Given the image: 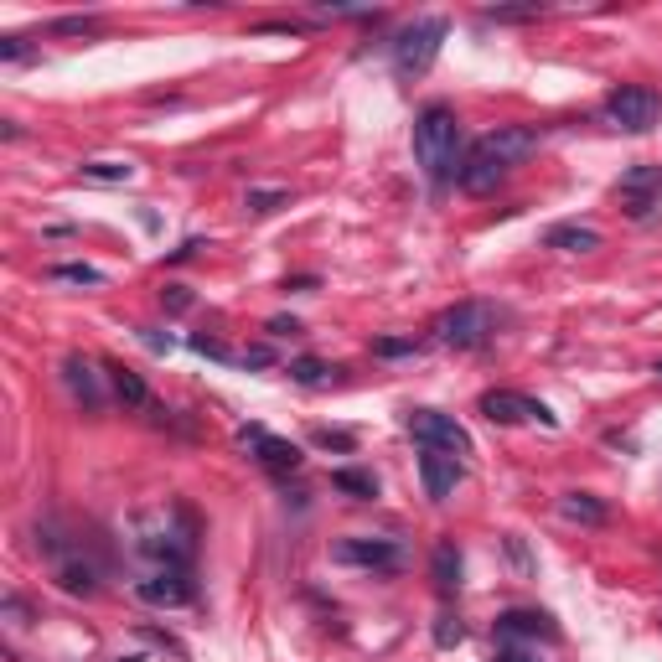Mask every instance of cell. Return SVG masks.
Here are the masks:
<instances>
[{
	"label": "cell",
	"instance_id": "cell-1",
	"mask_svg": "<svg viewBox=\"0 0 662 662\" xmlns=\"http://www.w3.org/2000/svg\"><path fill=\"white\" fill-rule=\"evenodd\" d=\"M414 156H419V166H425L435 192H445L461 176L466 150H461V119H456L450 104H425L414 114Z\"/></svg>",
	"mask_w": 662,
	"mask_h": 662
},
{
	"label": "cell",
	"instance_id": "cell-2",
	"mask_svg": "<svg viewBox=\"0 0 662 662\" xmlns=\"http://www.w3.org/2000/svg\"><path fill=\"white\" fill-rule=\"evenodd\" d=\"M445 32H450L445 16H419L414 26H404V32L388 42V52H394V73H399L404 83L425 78V73L435 68L440 47H445Z\"/></svg>",
	"mask_w": 662,
	"mask_h": 662
},
{
	"label": "cell",
	"instance_id": "cell-3",
	"mask_svg": "<svg viewBox=\"0 0 662 662\" xmlns=\"http://www.w3.org/2000/svg\"><path fill=\"white\" fill-rule=\"evenodd\" d=\"M430 331H435V342H440V347L476 352V347H487V342H492V331H497V311L487 306V300H461V306L440 311Z\"/></svg>",
	"mask_w": 662,
	"mask_h": 662
},
{
	"label": "cell",
	"instance_id": "cell-4",
	"mask_svg": "<svg viewBox=\"0 0 662 662\" xmlns=\"http://www.w3.org/2000/svg\"><path fill=\"white\" fill-rule=\"evenodd\" d=\"M606 119L616 130H626V135H647L662 119V94L657 88H642V83H621L606 99Z\"/></svg>",
	"mask_w": 662,
	"mask_h": 662
},
{
	"label": "cell",
	"instance_id": "cell-5",
	"mask_svg": "<svg viewBox=\"0 0 662 662\" xmlns=\"http://www.w3.org/2000/svg\"><path fill=\"white\" fill-rule=\"evenodd\" d=\"M331 564H352V569H378V575H394L404 569V549L394 538H337L331 544Z\"/></svg>",
	"mask_w": 662,
	"mask_h": 662
},
{
	"label": "cell",
	"instance_id": "cell-6",
	"mask_svg": "<svg viewBox=\"0 0 662 662\" xmlns=\"http://www.w3.org/2000/svg\"><path fill=\"white\" fill-rule=\"evenodd\" d=\"M481 414L492 419V425H523V419H538L544 430H554L559 425V414L544 404V399H528V394H513V388H487L481 394V404H476Z\"/></svg>",
	"mask_w": 662,
	"mask_h": 662
},
{
	"label": "cell",
	"instance_id": "cell-7",
	"mask_svg": "<svg viewBox=\"0 0 662 662\" xmlns=\"http://www.w3.org/2000/svg\"><path fill=\"white\" fill-rule=\"evenodd\" d=\"M409 435L425 450H445V456H471V435L440 409H409Z\"/></svg>",
	"mask_w": 662,
	"mask_h": 662
},
{
	"label": "cell",
	"instance_id": "cell-8",
	"mask_svg": "<svg viewBox=\"0 0 662 662\" xmlns=\"http://www.w3.org/2000/svg\"><path fill=\"white\" fill-rule=\"evenodd\" d=\"M616 197L626 207V218H652V207L662 202V166H631L621 171V182H616Z\"/></svg>",
	"mask_w": 662,
	"mask_h": 662
},
{
	"label": "cell",
	"instance_id": "cell-9",
	"mask_svg": "<svg viewBox=\"0 0 662 662\" xmlns=\"http://www.w3.org/2000/svg\"><path fill=\"white\" fill-rule=\"evenodd\" d=\"M497 642H559V621L549 611H528V606H513L497 616Z\"/></svg>",
	"mask_w": 662,
	"mask_h": 662
},
{
	"label": "cell",
	"instance_id": "cell-10",
	"mask_svg": "<svg viewBox=\"0 0 662 662\" xmlns=\"http://www.w3.org/2000/svg\"><path fill=\"white\" fill-rule=\"evenodd\" d=\"M238 440H244V445L254 450V461H259L264 471H275V476H285V471H295L300 461H306V456H300V445H295V440L269 435L264 425H244V430H238Z\"/></svg>",
	"mask_w": 662,
	"mask_h": 662
},
{
	"label": "cell",
	"instance_id": "cell-11",
	"mask_svg": "<svg viewBox=\"0 0 662 662\" xmlns=\"http://www.w3.org/2000/svg\"><path fill=\"white\" fill-rule=\"evenodd\" d=\"M52 575H57V585H63L68 595H94V590L104 585V564L88 559L83 544H68L63 554L52 559Z\"/></svg>",
	"mask_w": 662,
	"mask_h": 662
},
{
	"label": "cell",
	"instance_id": "cell-12",
	"mask_svg": "<svg viewBox=\"0 0 662 662\" xmlns=\"http://www.w3.org/2000/svg\"><path fill=\"white\" fill-rule=\"evenodd\" d=\"M476 150H487L492 161H502L507 171H513V166H523L528 156H538V130H533V125H502V130H492V135H481Z\"/></svg>",
	"mask_w": 662,
	"mask_h": 662
},
{
	"label": "cell",
	"instance_id": "cell-13",
	"mask_svg": "<svg viewBox=\"0 0 662 662\" xmlns=\"http://www.w3.org/2000/svg\"><path fill=\"white\" fill-rule=\"evenodd\" d=\"M135 595L145 600V606H187V600L197 595V585H192V569H156V575H145V580H135Z\"/></svg>",
	"mask_w": 662,
	"mask_h": 662
},
{
	"label": "cell",
	"instance_id": "cell-14",
	"mask_svg": "<svg viewBox=\"0 0 662 662\" xmlns=\"http://www.w3.org/2000/svg\"><path fill=\"white\" fill-rule=\"evenodd\" d=\"M461 471L466 466L456 456H445V450H419V481H425V497L430 502H445L450 492H456Z\"/></svg>",
	"mask_w": 662,
	"mask_h": 662
},
{
	"label": "cell",
	"instance_id": "cell-15",
	"mask_svg": "<svg viewBox=\"0 0 662 662\" xmlns=\"http://www.w3.org/2000/svg\"><path fill=\"white\" fill-rule=\"evenodd\" d=\"M456 182H461V192H471V197H492V192L507 182V166L492 161L487 150H476V145H471V150H466V166H461Z\"/></svg>",
	"mask_w": 662,
	"mask_h": 662
},
{
	"label": "cell",
	"instance_id": "cell-16",
	"mask_svg": "<svg viewBox=\"0 0 662 662\" xmlns=\"http://www.w3.org/2000/svg\"><path fill=\"white\" fill-rule=\"evenodd\" d=\"M63 383H68V394H73L88 414L104 409V383H99V373H94V363H88V357H68V363H63Z\"/></svg>",
	"mask_w": 662,
	"mask_h": 662
},
{
	"label": "cell",
	"instance_id": "cell-17",
	"mask_svg": "<svg viewBox=\"0 0 662 662\" xmlns=\"http://www.w3.org/2000/svg\"><path fill=\"white\" fill-rule=\"evenodd\" d=\"M461 549L456 544H450V538H440V544H435V554H430V580H435V590L440 595H456L461 590Z\"/></svg>",
	"mask_w": 662,
	"mask_h": 662
},
{
	"label": "cell",
	"instance_id": "cell-18",
	"mask_svg": "<svg viewBox=\"0 0 662 662\" xmlns=\"http://www.w3.org/2000/svg\"><path fill=\"white\" fill-rule=\"evenodd\" d=\"M544 249H559V254H595L600 249V233L595 228H580V223H554L544 233Z\"/></svg>",
	"mask_w": 662,
	"mask_h": 662
},
{
	"label": "cell",
	"instance_id": "cell-19",
	"mask_svg": "<svg viewBox=\"0 0 662 662\" xmlns=\"http://www.w3.org/2000/svg\"><path fill=\"white\" fill-rule=\"evenodd\" d=\"M559 513L569 523H585V528H606L611 523V507L600 502V497H590V492H564L559 497Z\"/></svg>",
	"mask_w": 662,
	"mask_h": 662
},
{
	"label": "cell",
	"instance_id": "cell-20",
	"mask_svg": "<svg viewBox=\"0 0 662 662\" xmlns=\"http://www.w3.org/2000/svg\"><path fill=\"white\" fill-rule=\"evenodd\" d=\"M109 388H114V399L125 404V409H150V388H145V378L135 368L109 363Z\"/></svg>",
	"mask_w": 662,
	"mask_h": 662
},
{
	"label": "cell",
	"instance_id": "cell-21",
	"mask_svg": "<svg viewBox=\"0 0 662 662\" xmlns=\"http://www.w3.org/2000/svg\"><path fill=\"white\" fill-rule=\"evenodd\" d=\"M331 487H337L342 497H352V502H373L378 497V476L357 471V466H337V471H331Z\"/></svg>",
	"mask_w": 662,
	"mask_h": 662
},
{
	"label": "cell",
	"instance_id": "cell-22",
	"mask_svg": "<svg viewBox=\"0 0 662 662\" xmlns=\"http://www.w3.org/2000/svg\"><path fill=\"white\" fill-rule=\"evenodd\" d=\"M78 176H83V182H99V187H125L135 176V166L130 161H83Z\"/></svg>",
	"mask_w": 662,
	"mask_h": 662
},
{
	"label": "cell",
	"instance_id": "cell-23",
	"mask_svg": "<svg viewBox=\"0 0 662 662\" xmlns=\"http://www.w3.org/2000/svg\"><path fill=\"white\" fill-rule=\"evenodd\" d=\"M47 32H52V37H99L104 21H99V16H57Z\"/></svg>",
	"mask_w": 662,
	"mask_h": 662
},
{
	"label": "cell",
	"instance_id": "cell-24",
	"mask_svg": "<svg viewBox=\"0 0 662 662\" xmlns=\"http://www.w3.org/2000/svg\"><path fill=\"white\" fill-rule=\"evenodd\" d=\"M47 280H57V285H104V275L94 264H52Z\"/></svg>",
	"mask_w": 662,
	"mask_h": 662
},
{
	"label": "cell",
	"instance_id": "cell-25",
	"mask_svg": "<svg viewBox=\"0 0 662 662\" xmlns=\"http://www.w3.org/2000/svg\"><path fill=\"white\" fill-rule=\"evenodd\" d=\"M326 373H342V368L321 363V357H295V363H290V378H295L300 388H316V383H326Z\"/></svg>",
	"mask_w": 662,
	"mask_h": 662
},
{
	"label": "cell",
	"instance_id": "cell-26",
	"mask_svg": "<svg viewBox=\"0 0 662 662\" xmlns=\"http://www.w3.org/2000/svg\"><path fill=\"white\" fill-rule=\"evenodd\" d=\"M285 202H290V192H280V187H269V192H259V187H254L244 207H249V213H254V218H269V213H280V207H285Z\"/></svg>",
	"mask_w": 662,
	"mask_h": 662
},
{
	"label": "cell",
	"instance_id": "cell-27",
	"mask_svg": "<svg viewBox=\"0 0 662 662\" xmlns=\"http://www.w3.org/2000/svg\"><path fill=\"white\" fill-rule=\"evenodd\" d=\"M481 16H487V21H538L544 6H538V0H533V6H487Z\"/></svg>",
	"mask_w": 662,
	"mask_h": 662
},
{
	"label": "cell",
	"instance_id": "cell-28",
	"mask_svg": "<svg viewBox=\"0 0 662 662\" xmlns=\"http://www.w3.org/2000/svg\"><path fill=\"white\" fill-rule=\"evenodd\" d=\"M461 637H466L461 616H450V611H445V616H435V647H456Z\"/></svg>",
	"mask_w": 662,
	"mask_h": 662
},
{
	"label": "cell",
	"instance_id": "cell-29",
	"mask_svg": "<svg viewBox=\"0 0 662 662\" xmlns=\"http://www.w3.org/2000/svg\"><path fill=\"white\" fill-rule=\"evenodd\" d=\"M414 352H419L414 337H378L373 342V357H414Z\"/></svg>",
	"mask_w": 662,
	"mask_h": 662
},
{
	"label": "cell",
	"instance_id": "cell-30",
	"mask_svg": "<svg viewBox=\"0 0 662 662\" xmlns=\"http://www.w3.org/2000/svg\"><path fill=\"white\" fill-rule=\"evenodd\" d=\"M161 306H166L171 316L192 311V290H187V285H166V290H161Z\"/></svg>",
	"mask_w": 662,
	"mask_h": 662
},
{
	"label": "cell",
	"instance_id": "cell-31",
	"mask_svg": "<svg viewBox=\"0 0 662 662\" xmlns=\"http://www.w3.org/2000/svg\"><path fill=\"white\" fill-rule=\"evenodd\" d=\"M492 662H538V652H533V647H523V642H497Z\"/></svg>",
	"mask_w": 662,
	"mask_h": 662
},
{
	"label": "cell",
	"instance_id": "cell-32",
	"mask_svg": "<svg viewBox=\"0 0 662 662\" xmlns=\"http://www.w3.org/2000/svg\"><path fill=\"white\" fill-rule=\"evenodd\" d=\"M26 57H32L26 37H0V63H26Z\"/></svg>",
	"mask_w": 662,
	"mask_h": 662
},
{
	"label": "cell",
	"instance_id": "cell-33",
	"mask_svg": "<svg viewBox=\"0 0 662 662\" xmlns=\"http://www.w3.org/2000/svg\"><path fill=\"white\" fill-rule=\"evenodd\" d=\"M311 440H316L321 450H352V445H357L347 430H311Z\"/></svg>",
	"mask_w": 662,
	"mask_h": 662
},
{
	"label": "cell",
	"instance_id": "cell-34",
	"mask_svg": "<svg viewBox=\"0 0 662 662\" xmlns=\"http://www.w3.org/2000/svg\"><path fill=\"white\" fill-rule=\"evenodd\" d=\"M192 352H202V357H213V363H228V357H233V352H228V347H223L218 337H192Z\"/></svg>",
	"mask_w": 662,
	"mask_h": 662
},
{
	"label": "cell",
	"instance_id": "cell-35",
	"mask_svg": "<svg viewBox=\"0 0 662 662\" xmlns=\"http://www.w3.org/2000/svg\"><path fill=\"white\" fill-rule=\"evenodd\" d=\"M238 363H244V368H269V363H275V352H269V347H249V352H238Z\"/></svg>",
	"mask_w": 662,
	"mask_h": 662
},
{
	"label": "cell",
	"instance_id": "cell-36",
	"mask_svg": "<svg viewBox=\"0 0 662 662\" xmlns=\"http://www.w3.org/2000/svg\"><path fill=\"white\" fill-rule=\"evenodd\" d=\"M269 337H300V321L295 316H275L269 321Z\"/></svg>",
	"mask_w": 662,
	"mask_h": 662
},
{
	"label": "cell",
	"instance_id": "cell-37",
	"mask_svg": "<svg viewBox=\"0 0 662 662\" xmlns=\"http://www.w3.org/2000/svg\"><path fill=\"white\" fill-rule=\"evenodd\" d=\"M507 554H513L518 569H533V559H528V549H523V538H518V533H507Z\"/></svg>",
	"mask_w": 662,
	"mask_h": 662
},
{
	"label": "cell",
	"instance_id": "cell-38",
	"mask_svg": "<svg viewBox=\"0 0 662 662\" xmlns=\"http://www.w3.org/2000/svg\"><path fill=\"white\" fill-rule=\"evenodd\" d=\"M6 616H11V621H16V626H26V616H32V611H26V600H21V595H16V590H11V595H6Z\"/></svg>",
	"mask_w": 662,
	"mask_h": 662
},
{
	"label": "cell",
	"instance_id": "cell-39",
	"mask_svg": "<svg viewBox=\"0 0 662 662\" xmlns=\"http://www.w3.org/2000/svg\"><path fill=\"white\" fill-rule=\"evenodd\" d=\"M197 249H202V238H187L182 249H171V254H166V264H182V259H192Z\"/></svg>",
	"mask_w": 662,
	"mask_h": 662
},
{
	"label": "cell",
	"instance_id": "cell-40",
	"mask_svg": "<svg viewBox=\"0 0 662 662\" xmlns=\"http://www.w3.org/2000/svg\"><path fill=\"white\" fill-rule=\"evenodd\" d=\"M285 290H316V275H295V280H285Z\"/></svg>",
	"mask_w": 662,
	"mask_h": 662
},
{
	"label": "cell",
	"instance_id": "cell-41",
	"mask_svg": "<svg viewBox=\"0 0 662 662\" xmlns=\"http://www.w3.org/2000/svg\"><path fill=\"white\" fill-rule=\"evenodd\" d=\"M140 337H145V347H156V352H166V347H171V337H156V331H140Z\"/></svg>",
	"mask_w": 662,
	"mask_h": 662
},
{
	"label": "cell",
	"instance_id": "cell-42",
	"mask_svg": "<svg viewBox=\"0 0 662 662\" xmlns=\"http://www.w3.org/2000/svg\"><path fill=\"white\" fill-rule=\"evenodd\" d=\"M119 662H140V657H119Z\"/></svg>",
	"mask_w": 662,
	"mask_h": 662
},
{
	"label": "cell",
	"instance_id": "cell-43",
	"mask_svg": "<svg viewBox=\"0 0 662 662\" xmlns=\"http://www.w3.org/2000/svg\"><path fill=\"white\" fill-rule=\"evenodd\" d=\"M657 373H662V363H657Z\"/></svg>",
	"mask_w": 662,
	"mask_h": 662
}]
</instances>
